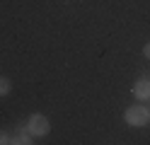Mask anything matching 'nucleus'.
<instances>
[{"instance_id": "obj_1", "label": "nucleus", "mask_w": 150, "mask_h": 145, "mask_svg": "<svg viewBox=\"0 0 150 145\" xmlns=\"http://www.w3.org/2000/svg\"><path fill=\"white\" fill-rule=\"evenodd\" d=\"M27 131H29L34 138H44V135L51 133V123L46 119L44 114H32L29 119H27Z\"/></svg>"}, {"instance_id": "obj_6", "label": "nucleus", "mask_w": 150, "mask_h": 145, "mask_svg": "<svg viewBox=\"0 0 150 145\" xmlns=\"http://www.w3.org/2000/svg\"><path fill=\"white\" fill-rule=\"evenodd\" d=\"M143 56H145V58H148V61H150V41H148V44L143 46Z\"/></svg>"}, {"instance_id": "obj_4", "label": "nucleus", "mask_w": 150, "mask_h": 145, "mask_svg": "<svg viewBox=\"0 0 150 145\" xmlns=\"http://www.w3.org/2000/svg\"><path fill=\"white\" fill-rule=\"evenodd\" d=\"M32 138H34V135L27 131V126H17V135H15L12 143H15V145H29Z\"/></svg>"}, {"instance_id": "obj_7", "label": "nucleus", "mask_w": 150, "mask_h": 145, "mask_svg": "<svg viewBox=\"0 0 150 145\" xmlns=\"http://www.w3.org/2000/svg\"><path fill=\"white\" fill-rule=\"evenodd\" d=\"M5 143H12V140H10V138H7V135H5V133H0V145H5Z\"/></svg>"}, {"instance_id": "obj_5", "label": "nucleus", "mask_w": 150, "mask_h": 145, "mask_svg": "<svg viewBox=\"0 0 150 145\" xmlns=\"http://www.w3.org/2000/svg\"><path fill=\"white\" fill-rule=\"evenodd\" d=\"M10 92H12V82H10V77L0 75V97H5V94H10Z\"/></svg>"}, {"instance_id": "obj_3", "label": "nucleus", "mask_w": 150, "mask_h": 145, "mask_svg": "<svg viewBox=\"0 0 150 145\" xmlns=\"http://www.w3.org/2000/svg\"><path fill=\"white\" fill-rule=\"evenodd\" d=\"M133 94L136 99H150V77H140L133 85Z\"/></svg>"}, {"instance_id": "obj_2", "label": "nucleus", "mask_w": 150, "mask_h": 145, "mask_svg": "<svg viewBox=\"0 0 150 145\" xmlns=\"http://www.w3.org/2000/svg\"><path fill=\"white\" fill-rule=\"evenodd\" d=\"M124 121H126L128 126H133V128H140V126H145V123L150 121V111L145 109V106H140V104L128 106L126 114H124Z\"/></svg>"}]
</instances>
